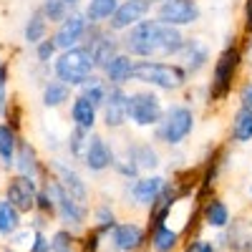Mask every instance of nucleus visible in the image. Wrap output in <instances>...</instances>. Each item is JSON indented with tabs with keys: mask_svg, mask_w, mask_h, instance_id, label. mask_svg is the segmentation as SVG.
Masks as SVG:
<instances>
[{
	"mask_svg": "<svg viewBox=\"0 0 252 252\" xmlns=\"http://www.w3.org/2000/svg\"><path fill=\"white\" fill-rule=\"evenodd\" d=\"M245 63V46L237 38L224 40L222 51L212 58V73H209V81L204 86V101L212 106V103H224L229 96H232L237 78Z\"/></svg>",
	"mask_w": 252,
	"mask_h": 252,
	"instance_id": "nucleus-1",
	"label": "nucleus"
},
{
	"mask_svg": "<svg viewBox=\"0 0 252 252\" xmlns=\"http://www.w3.org/2000/svg\"><path fill=\"white\" fill-rule=\"evenodd\" d=\"M131 83L144 89H152L157 94H184L192 81H189L187 71L177 61H134V73Z\"/></svg>",
	"mask_w": 252,
	"mask_h": 252,
	"instance_id": "nucleus-2",
	"label": "nucleus"
},
{
	"mask_svg": "<svg viewBox=\"0 0 252 252\" xmlns=\"http://www.w3.org/2000/svg\"><path fill=\"white\" fill-rule=\"evenodd\" d=\"M197 129V111L184 101H172L166 103L161 121L152 129V141L157 146L166 149H182L184 141L194 134Z\"/></svg>",
	"mask_w": 252,
	"mask_h": 252,
	"instance_id": "nucleus-3",
	"label": "nucleus"
},
{
	"mask_svg": "<svg viewBox=\"0 0 252 252\" xmlns=\"http://www.w3.org/2000/svg\"><path fill=\"white\" fill-rule=\"evenodd\" d=\"M40 184H43V189L51 194V199L56 204V222H58V227L68 229V232H73V235H81L83 229L89 227L91 204L73 199L66 189H63L56 179H51V177H46Z\"/></svg>",
	"mask_w": 252,
	"mask_h": 252,
	"instance_id": "nucleus-4",
	"label": "nucleus"
},
{
	"mask_svg": "<svg viewBox=\"0 0 252 252\" xmlns=\"http://www.w3.org/2000/svg\"><path fill=\"white\" fill-rule=\"evenodd\" d=\"M164 109H166V103H164L161 94H157L152 89H144V86L129 89V96H126V121L134 129L152 131L161 121Z\"/></svg>",
	"mask_w": 252,
	"mask_h": 252,
	"instance_id": "nucleus-5",
	"label": "nucleus"
},
{
	"mask_svg": "<svg viewBox=\"0 0 252 252\" xmlns=\"http://www.w3.org/2000/svg\"><path fill=\"white\" fill-rule=\"evenodd\" d=\"M94 73H96L94 58L83 46H76L71 51H61L56 56V61L51 63V76L61 83H66V86H71L73 91Z\"/></svg>",
	"mask_w": 252,
	"mask_h": 252,
	"instance_id": "nucleus-6",
	"label": "nucleus"
},
{
	"mask_svg": "<svg viewBox=\"0 0 252 252\" xmlns=\"http://www.w3.org/2000/svg\"><path fill=\"white\" fill-rule=\"evenodd\" d=\"M121 40V51L126 56H131L134 61H159V20L157 18H146L134 28L119 35Z\"/></svg>",
	"mask_w": 252,
	"mask_h": 252,
	"instance_id": "nucleus-7",
	"label": "nucleus"
},
{
	"mask_svg": "<svg viewBox=\"0 0 252 252\" xmlns=\"http://www.w3.org/2000/svg\"><path fill=\"white\" fill-rule=\"evenodd\" d=\"M146 247H149V232L146 224L136 217L119 220L103 240V250L109 252H146Z\"/></svg>",
	"mask_w": 252,
	"mask_h": 252,
	"instance_id": "nucleus-8",
	"label": "nucleus"
},
{
	"mask_svg": "<svg viewBox=\"0 0 252 252\" xmlns=\"http://www.w3.org/2000/svg\"><path fill=\"white\" fill-rule=\"evenodd\" d=\"M46 172H48L51 179H56L63 189H66L73 199L91 204L94 189H91V184L86 182V177L81 174V169L76 164H71L68 159H63V157H51V159H46Z\"/></svg>",
	"mask_w": 252,
	"mask_h": 252,
	"instance_id": "nucleus-9",
	"label": "nucleus"
},
{
	"mask_svg": "<svg viewBox=\"0 0 252 252\" xmlns=\"http://www.w3.org/2000/svg\"><path fill=\"white\" fill-rule=\"evenodd\" d=\"M152 18H157L164 26L187 31V28H194L202 20V5L199 0H164V3L154 5Z\"/></svg>",
	"mask_w": 252,
	"mask_h": 252,
	"instance_id": "nucleus-10",
	"label": "nucleus"
},
{
	"mask_svg": "<svg viewBox=\"0 0 252 252\" xmlns=\"http://www.w3.org/2000/svg\"><path fill=\"white\" fill-rule=\"evenodd\" d=\"M116 144L109 141L106 134H101L98 129L91 131L89 136V144H86V152H83V159H81V166L86 169L89 174L94 177H101V174H109L111 166L116 161Z\"/></svg>",
	"mask_w": 252,
	"mask_h": 252,
	"instance_id": "nucleus-11",
	"label": "nucleus"
},
{
	"mask_svg": "<svg viewBox=\"0 0 252 252\" xmlns=\"http://www.w3.org/2000/svg\"><path fill=\"white\" fill-rule=\"evenodd\" d=\"M215 242L220 252H252V207L232 215V222L224 232H217Z\"/></svg>",
	"mask_w": 252,
	"mask_h": 252,
	"instance_id": "nucleus-12",
	"label": "nucleus"
},
{
	"mask_svg": "<svg viewBox=\"0 0 252 252\" xmlns=\"http://www.w3.org/2000/svg\"><path fill=\"white\" fill-rule=\"evenodd\" d=\"M81 46L91 53L96 71H101L111 58H116V56L121 53V40H119V35L111 33L106 26H91V23H89L86 38H83Z\"/></svg>",
	"mask_w": 252,
	"mask_h": 252,
	"instance_id": "nucleus-13",
	"label": "nucleus"
},
{
	"mask_svg": "<svg viewBox=\"0 0 252 252\" xmlns=\"http://www.w3.org/2000/svg\"><path fill=\"white\" fill-rule=\"evenodd\" d=\"M166 184L164 174H141L134 182H121V199L134 209H149V204L157 199L161 187Z\"/></svg>",
	"mask_w": 252,
	"mask_h": 252,
	"instance_id": "nucleus-14",
	"label": "nucleus"
},
{
	"mask_svg": "<svg viewBox=\"0 0 252 252\" xmlns=\"http://www.w3.org/2000/svg\"><path fill=\"white\" fill-rule=\"evenodd\" d=\"M177 63L187 71L189 81L199 78L204 71H209V66H212V48H209V40L204 35H187L184 48L177 56Z\"/></svg>",
	"mask_w": 252,
	"mask_h": 252,
	"instance_id": "nucleus-15",
	"label": "nucleus"
},
{
	"mask_svg": "<svg viewBox=\"0 0 252 252\" xmlns=\"http://www.w3.org/2000/svg\"><path fill=\"white\" fill-rule=\"evenodd\" d=\"M116 152L121 157H126L129 161L136 164V169L141 174H157L159 172V166H161V152H159V146L152 141V139H124L121 144V149L116 146Z\"/></svg>",
	"mask_w": 252,
	"mask_h": 252,
	"instance_id": "nucleus-16",
	"label": "nucleus"
},
{
	"mask_svg": "<svg viewBox=\"0 0 252 252\" xmlns=\"http://www.w3.org/2000/svg\"><path fill=\"white\" fill-rule=\"evenodd\" d=\"M40 182L31 179V177H20V174H8L5 184H3V199H8L23 217H28L35 209V194H38Z\"/></svg>",
	"mask_w": 252,
	"mask_h": 252,
	"instance_id": "nucleus-17",
	"label": "nucleus"
},
{
	"mask_svg": "<svg viewBox=\"0 0 252 252\" xmlns=\"http://www.w3.org/2000/svg\"><path fill=\"white\" fill-rule=\"evenodd\" d=\"M86 31H89L86 15H83L81 10H71L58 26H53L51 38H53V43H56V48L61 53V51H71V48L81 46L83 38H86Z\"/></svg>",
	"mask_w": 252,
	"mask_h": 252,
	"instance_id": "nucleus-18",
	"label": "nucleus"
},
{
	"mask_svg": "<svg viewBox=\"0 0 252 252\" xmlns=\"http://www.w3.org/2000/svg\"><path fill=\"white\" fill-rule=\"evenodd\" d=\"M154 13V5L149 3V0H121L119 8L114 10V15L109 18L106 28L116 35L126 33L129 28H134L136 23H141V20L152 18Z\"/></svg>",
	"mask_w": 252,
	"mask_h": 252,
	"instance_id": "nucleus-19",
	"label": "nucleus"
},
{
	"mask_svg": "<svg viewBox=\"0 0 252 252\" xmlns=\"http://www.w3.org/2000/svg\"><path fill=\"white\" fill-rule=\"evenodd\" d=\"M126 96H129V89L111 86L103 106L98 109V124L111 134L124 131L129 126V121H126Z\"/></svg>",
	"mask_w": 252,
	"mask_h": 252,
	"instance_id": "nucleus-20",
	"label": "nucleus"
},
{
	"mask_svg": "<svg viewBox=\"0 0 252 252\" xmlns=\"http://www.w3.org/2000/svg\"><path fill=\"white\" fill-rule=\"evenodd\" d=\"M13 174L20 177H31L35 182H43L48 177L46 172V159L40 157L38 146L33 141H28L26 136H20L18 149H15V159H13Z\"/></svg>",
	"mask_w": 252,
	"mask_h": 252,
	"instance_id": "nucleus-21",
	"label": "nucleus"
},
{
	"mask_svg": "<svg viewBox=\"0 0 252 252\" xmlns=\"http://www.w3.org/2000/svg\"><path fill=\"white\" fill-rule=\"evenodd\" d=\"M197 215H199V222L207 229H212V232H224L227 224L232 222V209H229V204L220 194H209V197L199 199Z\"/></svg>",
	"mask_w": 252,
	"mask_h": 252,
	"instance_id": "nucleus-22",
	"label": "nucleus"
},
{
	"mask_svg": "<svg viewBox=\"0 0 252 252\" xmlns=\"http://www.w3.org/2000/svg\"><path fill=\"white\" fill-rule=\"evenodd\" d=\"M119 220H121V217H119V207H116L114 199L101 197V199L91 202V220H89V227L96 229L101 237H106L111 229L116 227Z\"/></svg>",
	"mask_w": 252,
	"mask_h": 252,
	"instance_id": "nucleus-23",
	"label": "nucleus"
},
{
	"mask_svg": "<svg viewBox=\"0 0 252 252\" xmlns=\"http://www.w3.org/2000/svg\"><path fill=\"white\" fill-rule=\"evenodd\" d=\"M68 121L71 126H76V129H83V131H96L98 129V109L94 106L91 101H86L83 96L73 94L71 103H68Z\"/></svg>",
	"mask_w": 252,
	"mask_h": 252,
	"instance_id": "nucleus-24",
	"label": "nucleus"
},
{
	"mask_svg": "<svg viewBox=\"0 0 252 252\" xmlns=\"http://www.w3.org/2000/svg\"><path fill=\"white\" fill-rule=\"evenodd\" d=\"M103 76V81L109 83V86H121V89H129L131 86V73H134V58L126 56L124 51L111 58L106 66L98 71Z\"/></svg>",
	"mask_w": 252,
	"mask_h": 252,
	"instance_id": "nucleus-25",
	"label": "nucleus"
},
{
	"mask_svg": "<svg viewBox=\"0 0 252 252\" xmlns=\"http://www.w3.org/2000/svg\"><path fill=\"white\" fill-rule=\"evenodd\" d=\"M149 232V252H177L184 242L182 229L174 224H159L154 229H146Z\"/></svg>",
	"mask_w": 252,
	"mask_h": 252,
	"instance_id": "nucleus-26",
	"label": "nucleus"
},
{
	"mask_svg": "<svg viewBox=\"0 0 252 252\" xmlns=\"http://www.w3.org/2000/svg\"><path fill=\"white\" fill-rule=\"evenodd\" d=\"M73 94L76 91L71 86H66V83H61L51 76L43 86H40V106H43L46 111H58L63 106H68Z\"/></svg>",
	"mask_w": 252,
	"mask_h": 252,
	"instance_id": "nucleus-27",
	"label": "nucleus"
},
{
	"mask_svg": "<svg viewBox=\"0 0 252 252\" xmlns=\"http://www.w3.org/2000/svg\"><path fill=\"white\" fill-rule=\"evenodd\" d=\"M229 144H252V114L245 109H235V114L229 116V129H227Z\"/></svg>",
	"mask_w": 252,
	"mask_h": 252,
	"instance_id": "nucleus-28",
	"label": "nucleus"
},
{
	"mask_svg": "<svg viewBox=\"0 0 252 252\" xmlns=\"http://www.w3.org/2000/svg\"><path fill=\"white\" fill-rule=\"evenodd\" d=\"M51 35V26H48V20L43 18V13H40L38 8H33L26 18V23H23V43L28 48L38 46L43 38Z\"/></svg>",
	"mask_w": 252,
	"mask_h": 252,
	"instance_id": "nucleus-29",
	"label": "nucleus"
},
{
	"mask_svg": "<svg viewBox=\"0 0 252 252\" xmlns=\"http://www.w3.org/2000/svg\"><path fill=\"white\" fill-rule=\"evenodd\" d=\"M23 134H18L15 129L5 121H0V169L3 172H13V159H15V149H18V141Z\"/></svg>",
	"mask_w": 252,
	"mask_h": 252,
	"instance_id": "nucleus-30",
	"label": "nucleus"
},
{
	"mask_svg": "<svg viewBox=\"0 0 252 252\" xmlns=\"http://www.w3.org/2000/svg\"><path fill=\"white\" fill-rule=\"evenodd\" d=\"M121 0H86L81 5V13L86 15V20L91 26H106L109 18L114 15V10L119 8Z\"/></svg>",
	"mask_w": 252,
	"mask_h": 252,
	"instance_id": "nucleus-31",
	"label": "nucleus"
},
{
	"mask_svg": "<svg viewBox=\"0 0 252 252\" xmlns=\"http://www.w3.org/2000/svg\"><path fill=\"white\" fill-rule=\"evenodd\" d=\"M109 89H111V86H109V83L103 81V76L96 71L91 78H86V81H83L81 86L76 89V94L83 96L86 101H91L96 109H101V106H103V101H106V96H109Z\"/></svg>",
	"mask_w": 252,
	"mask_h": 252,
	"instance_id": "nucleus-32",
	"label": "nucleus"
},
{
	"mask_svg": "<svg viewBox=\"0 0 252 252\" xmlns=\"http://www.w3.org/2000/svg\"><path fill=\"white\" fill-rule=\"evenodd\" d=\"M89 131H83V129H76V126H71L68 134L63 136V154H66V159L71 164H81L83 159V152H86V144H89Z\"/></svg>",
	"mask_w": 252,
	"mask_h": 252,
	"instance_id": "nucleus-33",
	"label": "nucleus"
},
{
	"mask_svg": "<svg viewBox=\"0 0 252 252\" xmlns=\"http://www.w3.org/2000/svg\"><path fill=\"white\" fill-rule=\"evenodd\" d=\"M23 215L18 212V209L0 197V240H8L10 235H15L20 227H23Z\"/></svg>",
	"mask_w": 252,
	"mask_h": 252,
	"instance_id": "nucleus-34",
	"label": "nucleus"
},
{
	"mask_svg": "<svg viewBox=\"0 0 252 252\" xmlns=\"http://www.w3.org/2000/svg\"><path fill=\"white\" fill-rule=\"evenodd\" d=\"M38 10L43 13V18L48 20V26H58L61 20L71 13V8L63 3V0H40Z\"/></svg>",
	"mask_w": 252,
	"mask_h": 252,
	"instance_id": "nucleus-35",
	"label": "nucleus"
},
{
	"mask_svg": "<svg viewBox=\"0 0 252 252\" xmlns=\"http://www.w3.org/2000/svg\"><path fill=\"white\" fill-rule=\"evenodd\" d=\"M48 237H51V252H78L76 235H73V232H68V229L56 227Z\"/></svg>",
	"mask_w": 252,
	"mask_h": 252,
	"instance_id": "nucleus-36",
	"label": "nucleus"
},
{
	"mask_svg": "<svg viewBox=\"0 0 252 252\" xmlns=\"http://www.w3.org/2000/svg\"><path fill=\"white\" fill-rule=\"evenodd\" d=\"M103 240L96 229L86 227L81 235H76V245H78V252H103Z\"/></svg>",
	"mask_w": 252,
	"mask_h": 252,
	"instance_id": "nucleus-37",
	"label": "nucleus"
},
{
	"mask_svg": "<svg viewBox=\"0 0 252 252\" xmlns=\"http://www.w3.org/2000/svg\"><path fill=\"white\" fill-rule=\"evenodd\" d=\"M56 56H58V48H56V43H53L51 35L43 38L38 46H33V58H35L38 66H48V68H51V63L56 61Z\"/></svg>",
	"mask_w": 252,
	"mask_h": 252,
	"instance_id": "nucleus-38",
	"label": "nucleus"
},
{
	"mask_svg": "<svg viewBox=\"0 0 252 252\" xmlns=\"http://www.w3.org/2000/svg\"><path fill=\"white\" fill-rule=\"evenodd\" d=\"M179 252H220L217 242L209 240V237H202V235H192L187 237L179 247Z\"/></svg>",
	"mask_w": 252,
	"mask_h": 252,
	"instance_id": "nucleus-39",
	"label": "nucleus"
},
{
	"mask_svg": "<svg viewBox=\"0 0 252 252\" xmlns=\"http://www.w3.org/2000/svg\"><path fill=\"white\" fill-rule=\"evenodd\" d=\"M111 172H114L121 182H134L136 177H141V172L136 169V164L129 161L126 157H121V154H116V161H114V166H111Z\"/></svg>",
	"mask_w": 252,
	"mask_h": 252,
	"instance_id": "nucleus-40",
	"label": "nucleus"
},
{
	"mask_svg": "<svg viewBox=\"0 0 252 252\" xmlns=\"http://www.w3.org/2000/svg\"><path fill=\"white\" fill-rule=\"evenodd\" d=\"M3 121L10 126V129H15L18 134L23 131V103H20L15 96H10V103H8V111H5Z\"/></svg>",
	"mask_w": 252,
	"mask_h": 252,
	"instance_id": "nucleus-41",
	"label": "nucleus"
},
{
	"mask_svg": "<svg viewBox=\"0 0 252 252\" xmlns=\"http://www.w3.org/2000/svg\"><path fill=\"white\" fill-rule=\"evenodd\" d=\"M8 103H10V68L8 63H3L0 66V119L5 116Z\"/></svg>",
	"mask_w": 252,
	"mask_h": 252,
	"instance_id": "nucleus-42",
	"label": "nucleus"
},
{
	"mask_svg": "<svg viewBox=\"0 0 252 252\" xmlns=\"http://www.w3.org/2000/svg\"><path fill=\"white\" fill-rule=\"evenodd\" d=\"M33 212H40V215H46V217L56 220V204H53L51 194L43 189V184L38 187V194H35V209H33Z\"/></svg>",
	"mask_w": 252,
	"mask_h": 252,
	"instance_id": "nucleus-43",
	"label": "nucleus"
},
{
	"mask_svg": "<svg viewBox=\"0 0 252 252\" xmlns=\"http://www.w3.org/2000/svg\"><path fill=\"white\" fill-rule=\"evenodd\" d=\"M31 240H33V229L31 227H20L15 235H10L8 240H5V245H10L13 250H20V252H28V247H31Z\"/></svg>",
	"mask_w": 252,
	"mask_h": 252,
	"instance_id": "nucleus-44",
	"label": "nucleus"
},
{
	"mask_svg": "<svg viewBox=\"0 0 252 252\" xmlns=\"http://www.w3.org/2000/svg\"><path fill=\"white\" fill-rule=\"evenodd\" d=\"M237 106L252 114V78L240 83V89H237Z\"/></svg>",
	"mask_w": 252,
	"mask_h": 252,
	"instance_id": "nucleus-45",
	"label": "nucleus"
},
{
	"mask_svg": "<svg viewBox=\"0 0 252 252\" xmlns=\"http://www.w3.org/2000/svg\"><path fill=\"white\" fill-rule=\"evenodd\" d=\"M51 217H46V215H40V212H31L28 215V222H23L26 227H31L33 232H48L51 229Z\"/></svg>",
	"mask_w": 252,
	"mask_h": 252,
	"instance_id": "nucleus-46",
	"label": "nucleus"
},
{
	"mask_svg": "<svg viewBox=\"0 0 252 252\" xmlns=\"http://www.w3.org/2000/svg\"><path fill=\"white\" fill-rule=\"evenodd\" d=\"M28 252H51V237H48V232H33V240H31Z\"/></svg>",
	"mask_w": 252,
	"mask_h": 252,
	"instance_id": "nucleus-47",
	"label": "nucleus"
},
{
	"mask_svg": "<svg viewBox=\"0 0 252 252\" xmlns=\"http://www.w3.org/2000/svg\"><path fill=\"white\" fill-rule=\"evenodd\" d=\"M242 35L252 38V0L242 3Z\"/></svg>",
	"mask_w": 252,
	"mask_h": 252,
	"instance_id": "nucleus-48",
	"label": "nucleus"
},
{
	"mask_svg": "<svg viewBox=\"0 0 252 252\" xmlns=\"http://www.w3.org/2000/svg\"><path fill=\"white\" fill-rule=\"evenodd\" d=\"M63 3H66L71 10H81V5L86 3V0H63Z\"/></svg>",
	"mask_w": 252,
	"mask_h": 252,
	"instance_id": "nucleus-49",
	"label": "nucleus"
},
{
	"mask_svg": "<svg viewBox=\"0 0 252 252\" xmlns=\"http://www.w3.org/2000/svg\"><path fill=\"white\" fill-rule=\"evenodd\" d=\"M0 252H20V250H13L10 245H3V247H0Z\"/></svg>",
	"mask_w": 252,
	"mask_h": 252,
	"instance_id": "nucleus-50",
	"label": "nucleus"
},
{
	"mask_svg": "<svg viewBox=\"0 0 252 252\" xmlns=\"http://www.w3.org/2000/svg\"><path fill=\"white\" fill-rule=\"evenodd\" d=\"M247 197H250V204H252V182H250V187H247Z\"/></svg>",
	"mask_w": 252,
	"mask_h": 252,
	"instance_id": "nucleus-51",
	"label": "nucleus"
},
{
	"mask_svg": "<svg viewBox=\"0 0 252 252\" xmlns=\"http://www.w3.org/2000/svg\"><path fill=\"white\" fill-rule=\"evenodd\" d=\"M149 3H152V5H159V3H164V0H149Z\"/></svg>",
	"mask_w": 252,
	"mask_h": 252,
	"instance_id": "nucleus-52",
	"label": "nucleus"
},
{
	"mask_svg": "<svg viewBox=\"0 0 252 252\" xmlns=\"http://www.w3.org/2000/svg\"><path fill=\"white\" fill-rule=\"evenodd\" d=\"M3 63H5V58H3V53H0V66H3Z\"/></svg>",
	"mask_w": 252,
	"mask_h": 252,
	"instance_id": "nucleus-53",
	"label": "nucleus"
}]
</instances>
